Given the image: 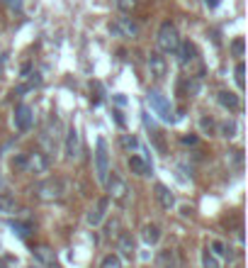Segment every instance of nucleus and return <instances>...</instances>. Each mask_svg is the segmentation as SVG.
<instances>
[{"label": "nucleus", "mask_w": 248, "mask_h": 268, "mask_svg": "<svg viewBox=\"0 0 248 268\" xmlns=\"http://www.w3.org/2000/svg\"><path fill=\"white\" fill-rule=\"evenodd\" d=\"M63 183L58 178H47L42 180V183H37L34 188H32V195L37 198V200H44V203H51V200H58V198H63Z\"/></svg>", "instance_id": "1"}, {"label": "nucleus", "mask_w": 248, "mask_h": 268, "mask_svg": "<svg viewBox=\"0 0 248 268\" xmlns=\"http://www.w3.org/2000/svg\"><path fill=\"white\" fill-rule=\"evenodd\" d=\"M158 47H161V52L165 54H175L178 52V47H180V34L175 30V25L173 22H163L161 27H158Z\"/></svg>", "instance_id": "2"}, {"label": "nucleus", "mask_w": 248, "mask_h": 268, "mask_svg": "<svg viewBox=\"0 0 248 268\" xmlns=\"http://www.w3.org/2000/svg\"><path fill=\"white\" fill-rule=\"evenodd\" d=\"M95 176H98V183H102V185L110 176V154H107V142L102 137L95 144Z\"/></svg>", "instance_id": "3"}, {"label": "nucleus", "mask_w": 248, "mask_h": 268, "mask_svg": "<svg viewBox=\"0 0 248 268\" xmlns=\"http://www.w3.org/2000/svg\"><path fill=\"white\" fill-rule=\"evenodd\" d=\"M146 100H149L151 110H153V112H156L158 117L163 119V122H175V117H173V107H170V103L165 100V98L161 95V93H158V90H149Z\"/></svg>", "instance_id": "4"}, {"label": "nucleus", "mask_w": 248, "mask_h": 268, "mask_svg": "<svg viewBox=\"0 0 248 268\" xmlns=\"http://www.w3.org/2000/svg\"><path fill=\"white\" fill-rule=\"evenodd\" d=\"M105 185H107V193H110V198L114 200V203H127V198H129V188H127V183L119 178V176H107V180H105Z\"/></svg>", "instance_id": "5"}, {"label": "nucleus", "mask_w": 248, "mask_h": 268, "mask_svg": "<svg viewBox=\"0 0 248 268\" xmlns=\"http://www.w3.org/2000/svg\"><path fill=\"white\" fill-rule=\"evenodd\" d=\"M47 168H49V159H47L42 151L25 154V166H22V171H27V173H47Z\"/></svg>", "instance_id": "6"}, {"label": "nucleus", "mask_w": 248, "mask_h": 268, "mask_svg": "<svg viewBox=\"0 0 248 268\" xmlns=\"http://www.w3.org/2000/svg\"><path fill=\"white\" fill-rule=\"evenodd\" d=\"M63 154H66V159H71V161H76V159L81 156V134H78V129H76V127H71V129L66 132Z\"/></svg>", "instance_id": "7"}, {"label": "nucleus", "mask_w": 248, "mask_h": 268, "mask_svg": "<svg viewBox=\"0 0 248 268\" xmlns=\"http://www.w3.org/2000/svg\"><path fill=\"white\" fill-rule=\"evenodd\" d=\"M107 210H110V198H100V200L90 208L88 217H85V222H88L90 227H98V224L107 217Z\"/></svg>", "instance_id": "8"}, {"label": "nucleus", "mask_w": 248, "mask_h": 268, "mask_svg": "<svg viewBox=\"0 0 248 268\" xmlns=\"http://www.w3.org/2000/svg\"><path fill=\"white\" fill-rule=\"evenodd\" d=\"M12 122H15V127L20 129V132H27L29 127H32V122H34V112H32V107L29 105H17L15 107V115H12Z\"/></svg>", "instance_id": "9"}, {"label": "nucleus", "mask_w": 248, "mask_h": 268, "mask_svg": "<svg viewBox=\"0 0 248 268\" xmlns=\"http://www.w3.org/2000/svg\"><path fill=\"white\" fill-rule=\"evenodd\" d=\"M129 171L132 173H137L141 178H146V176H151L153 173V166H151V161L149 159H144V156H129Z\"/></svg>", "instance_id": "10"}, {"label": "nucleus", "mask_w": 248, "mask_h": 268, "mask_svg": "<svg viewBox=\"0 0 248 268\" xmlns=\"http://www.w3.org/2000/svg\"><path fill=\"white\" fill-rule=\"evenodd\" d=\"M178 61H180V66H190L195 59H197V49H195L193 42H180V47H178Z\"/></svg>", "instance_id": "11"}, {"label": "nucleus", "mask_w": 248, "mask_h": 268, "mask_svg": "<svg viewBox=\"0 0 248 268\" xmlns=\"http://www.w3.org/2000/svg\"><path fill=\"white\" fill-rule=\"evenodd\" d=\"M114 34H124V37H137L139 34V25L137 22H132L129 17H119V22L117 25H112L110 27Z\"/></svg>", "instance_id": "12"}, {"label": "nucleus", "mask_w": 248, "mask_h": 268, "mask_svg": "<svg viewBox=\"0 0 248 268\" xmlns=\"http://www.w3.org/2000/svg\"><path fill=\"white\" fill-rule=\"evenodd\" d=\"M149 71L153 78H163L165 71H168V63L161 54H149Z\"/></svg>", "instance_id": "13"}, {"label": "nucleus", "mask_w": 248, "mask_h": 268, "mask_svg": "<svg viewBox=\"0 0 248 268\" xmlns=\"http://www.w3.org/2000/svg\"><path fill=\"white\" fill-rule=\"evenodd\" d=\"M117 249L122 251V256H134V251H137V246H134V237L129 234V232H122V234H117Z\"/></svg>", "instance_id": "14"}, {"label": "nucleus", "mask_w": 248, "mask_h": 268, "mask_svg": "<svg viewBox=\"0 0 248 268\" xmlns=\"http://www.w3.org/2000/svg\"><path fill=\"white\" fill-rule=\"evenodd\" d=\"M156 198H158V203H161V208H163V210H173V208H175V195L170 193V188H165L163 183H158V185H156Z\"/></svg>", "instance_id": "15"}, {"label": "nucleus", "mask_w": 248, "mask_h": 268, "mask_svg": "<svg viewBox=\"0 0 248 268\" xmlns=\"http://www.w3.org/2000/svg\"><path fill=\"white\" fill-rule=\"evenodd\" d=\"M141 239H144L146 246H156L161 241V229L156 224H144L141 227Z\"/></svg>", "instance_id": "16"}, {"label": "nucleus", "mask_w": 248, "mask_h": 268, "mask_svg": "<svg viewBox=\"0 0 248 268\" xmlns=\"http://www.w3.org/2000/svg\"><path fill=\"white\" fill-rule=\"evenodd\" d=\"M217 98H219V103L226 110H239V95H234V93H229V90H221Z\"/></svg>", "instance_id": "17"}, {"label": "nucleus", "mask_w": 248, "mask_h": 268, "mask_svg": "<svg viewBox=\"0 0 248 268\" xmlns=\"http://www.w3.org/2000/svg\"><path fill=\"white\" fill-rule=\"evenodd\" d=\"M7 227L12 229V234H17L20 239H27L32 234V224L29 222H10Z\"/></svg>", "instance_id": "18"}, {"label": "nucleus", "mask_w": 248, "mask_h": 268, "mask_svg": "<svg viewBox=\"0 0 248 268\" xmlns=\"http://www.w3.org/2000/svg\"><path fill=\"white\" fill-rule=\"evenodd\" d=\"M17 210V200L10 198V195H0V212L2 214H12Z\"/></svg>", "instance_id": "19"}, {"label": "nucleus", "mask_w": 248, "mask_h": 268, "mask_svg": "<svg viewBox=\"0 0 248 268\" xmlns=\"http://www.w3.org/2000/svg\"><path fill=\"white\" fill-rule=\"evenodd\" d=\"M34 256L42 261V264H54V251L49 246H37L34 249Z\"/></svg>", "instance_id": "20"}, {"label": "nucleus", "mask_w": 248, "mask_h": 268, "mask_svg": "<svg viewBox=\"0 0 248 268\" xmlns=\"http://www.w3.org/2000/svg\"><path fill=\"white\" fill-rule=\"evenodd\" d=\"M202 266H204V268H221V264H219V259H217L209 249H204V251H202Z\"/></svg>", "instance_id": "21"}, {"label": "nucleus", "mask_w": 248, "mask_h": 268, "mask_svg": "<svg viewBox=\"0 0 248 268\" xmlns=\"http://www.w3.org/2000/svg\"><path fill=\"white\" fill-rule=\"evenodd\" d=\"M158 264H161L163 268H175V251H170V249L161 251V256H158Z\"/></svg>", "instance_id": "22"}, {"label": "nucleus", "mask_w": 248, "mask_h": 268, "mask_svg": "<svg viewBox=\"0 0 248 268\" xmlns=\"http://www.w3.org/2000/svg\"><path fill=\"white\" fill-rule=\"evenodd\" d=\"M100 268H122V259H119L117 254H107V256L102 259Z\"/></svg>", "instance_id": "23"}, {"label": "nucleus", "mask_w": 248, "mask_h": 268, "mask_svg": "<svg viewBox=\"0 0 248 268\" xmlns=\"http://www.w3.org/2000/svg\"><path fill=\"white\" fill-rule=\"evenodd\" d=\"M221 134H224L226 139H231V137L236 134V124H234V122H229V119H226V122H221Z\"/></svg>", "instance_id": "24"}, {"label": "nucleus", "mask_w": 248, "mask_h": 268, "mask_svg": "<svg viewBox=\"0 0 248 268\" xmlns=\"http://www.w3.org/2000/svg\"><path fill=\"white\" fill-rule=\"evenodd\" d=\"M212 254H214V256H226V254H229V251H226V244L219 241V239H214V241H212Z\"/></svg>", "instance_id": "25"}, {"label": "nucleus", "mask_w": 248, "mask_h": 268, "mask_svg": "<svg viewBox=\"0 0 248 268\" xmlns=\"http://www.w3.org/2000/svg\"><path fill=\"white\" fill-rule=\"evenodd\" d=\"M139 0H117V7L122 10V12H132L134 7H137Z\"/></svg>", "instance_id": "26"}, {"label": "nucleus", "mask_w": 248, "mask_h": 268, "mask_svg": "<svg viewBox=\"0 0 248 268\" xmlns=\"http://www.w3.org/2000/svg\"><path fill=\"white\" fill-rule=\"evenodd\" d=\"M105 234H107V237H117V234H119V219H110V222H107Z\"/></svg>", "instance_id": "27"}, {"label": "nucleus", "mask_w": 248, "mask_h": 268, "mask_svg": "<svg viewBox=\"0 0 248 268\" xmlns=\"http://www.w3.org/2000/svg\"><path fill=\"white\" fill-rule=\"evenodd\" d=\"M244 73H246V66H244V61H239L236 63V83H239V88H244Z\"/></svg>", "instance_id": "28"}, {"label": "nucleus", "mask_w": 248, "mask_h": 268, "mask_svg": "<svg viewBox=\"0 0 248 268\" xmlns=\"http://www.w3.org/2000/svg\"><path fill=\"white\" fill-rule=\"evenodd\" d=\"M244 49H246L244 39H236V42L231 44V52H234V56H244Z\"/></svg>", "instance_id": "29"}, {"label": "nucleus", "mask_w": 248, "mask_h": 268, "mask_svg": "<svg viewBox=\"0 0 248 268\" xmlns=\"http://www.w3.org/2000/svg\"><path fill=\"white\" fill-rule=\"evenodd\" d=\"M199 127H202V132H209V134H212V129H214V122H212L209 117H202V119H199Z\"/></svg>", "instance_id": "30"}, {"label": "nucleus", "mask_w": 248, "mask_h": 268, "mask_svg": "<svg viewBox=\"0 0 248 268\" xmlns=\"http://www.w3.org/2000/svg\"><path fill=\"white\" fill-rule=\"evenodd\" d=\"M122 144H124V149H137L139 142L134 137H122Z\"/></svg>", "instance_id": "31"}, {"label": "nucleus", "mask_w": 248, "mask_h": 268, "mask_svg": "<svg viewBox=\"0 0 248 268\" xmlns=\"http://www.w3.org/2000/svg\"><path fill=\"white\" fill-rule=\"evenodd\" d=\"M183 144H190V147H195V144H197V137H195V134H185V137H183Z\"/></svg>", "instance_id": "32"}, {"label": "nucleus", "mask_w": 248, "mask_h": 268, "mask_svg": "<svg viewBox=\"0 0 248 268\" xmlns=\"http://www.w3.org/2000/svg\"><path fill=\"white\" fill-rule=\"evenodd\" d=\"M5 5H10V7H15V10H20L22 7V0H2Z\"/></svg>", "instance_id": "33"}, {"label": "nucleus", "mask_w": 248, "mask_h": 268, "mask_svg": "<svg viewBox=\"0 0 248 268\" xmlns=\"http://www.w3.org/2000/svg\"><path fill=\"white\" fill-rule=\"evenodd\" d=\"M29 71H32V63H25V66H22V76H20V78H29Z\"/></svg>", "instance_id": "34"}, {"label": "nucleus", "mask_w": 248, "mask_h": 268, "mask_svg": "<svg viewBox=\"0 0 248 268\" xmlns=\"http://www.w3.org/2000/svg\"><path fill=\"white\" fill-rule=\"evenodd\" d=\"M204 5H207V7H209V10H214V7H217V5H219V0H204Z\"/></svg>", "instance_id": "35"}, {"label": "nucleus", "mask_w": 248, "mask_h": 268, "mask_svg": "<svg viewBox=\"0 0 248 268\" xmlns=\"http://www.w3.org/2000/svg\"><path fill=\"white\" fill-rule=\"evenodd\" d=\"M114 117H117V124H119V127H124V119H122V112H114Z\"/></svg>", "instance_id": "36"}, {"label": "nucleus", "mask_w": 248, "mask_h": 268, "mask_svg": "<svg viewBox=\"0 0 248 268\" xmlns=\"http://www.w3.org/2000/svg\"><path fill=\"white\" fill-rule=\"evenodd\" d=\"M114 103H117V105H124V103H127V100H124V98H122V95H114Z\"/></svg>", "instance_id": "37"}, {"label": "nucleus", "mask_w": 248, "mask_h": 268, "mask_svg": "<svg viewBox=\"0 0 248 268\" xmlns=\"http://www.w3.org/2000/svg\"><path fill=\"white\" fill-rule=\"evenodd\" d=\"M0 268H7V266H5V264H0Z\"/></svg>", "instance_id": "38"}]
</instances>
